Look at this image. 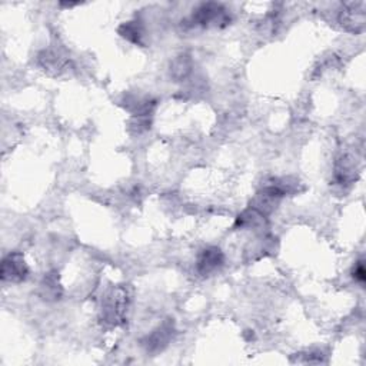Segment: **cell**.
I'll return each instance as SVG.
<instances>
[{
    "instance_id": "obj_1",
    "label": "cell",
    "mask_w": 366,
    "mask_h": 366,
    "mask_svg": "<svg viewBox=\"0 0 366 366\" xmlns=\"http://www.w3.org/2000/svg\"><path fill=\"white\" fill-rule=\"evenodd\" d=\"M129 301H130V295L127 288L115 286L109 289L102 299L101 319L111 326L120 325L126 318Z\"/></svg>"
},
{
    "instance_id": "obj_2",
    "label": "cell",
    "mask_w": 366,
    "mask_h": 366,
    "mask_svg": "<svg viewBox=\"0 0 366 366\" xmlns=\"http://www.w3.org/2000/svg\"><path fill=\"white\" fill-rule=\"evenodd\" d=\"M232 16L229 10L216 2H206L199 5L192 15V23L202 27H219L223 29L229 26Z\"/></svg>"
},
{
    "instance_id": "obj_3",
    "label": "cell",
    "mask_w": 366,
    "mask_h": 366,
    "mask_svg": "<svg viewBox=\"0 0 366 366\" xmlns=\"http://www.w3.org/2000/svg\"><path fill=\"white\" fill-rule=\"evenodd\" d=\"M175 335V323L172 319L163 321L142 341V346L148 353H159L169 346Z\"/></svg>"
},
{
    "instance_id": "obj_4",
    "label": "cell",
    "mask_w": 366,
    "mask_h": 366,
    "mask_svg": "<svg viewBox=\"0 0 366 366\" xmlns=\"http://www.w3.org/2000/svg\"><path fill=\"white\" fill-rule=\"evenodd\" d=\"M366 3L365 2H351L345 3L338 15L339 24L349 33L359 35L365 30L366 24Z\"/></svg>"
},
{
    "instance_id": "obj_5",
    "label": "cell",
    "mask_w": 366,
    "mask_h": 366,
    "mask_svg": "<svg viewBox=\"0 0 366 366\" xmlns=\"http://www.w3.org/2000/svg\"><path fill=\"white\" fill-rule=\"evenodd\" d=\"M29 276V266L22 253L13 252L3 258L2 269H0V278L3 282L20 283Z\"/></svg>"
},
{
    "instance_id": "obj_6",
    "label": "cell",
    "mask_w": 366,
    "mask_h": 366,
    "mask_svg": "<svg viewBox=\"0 0 366 366\" xmlns=\"http://www.w3.org/2000/svg\"><path fill=\"white\" fill-rule=\"evenodd\" d=\"M225 263L223 252L216 246H209L201 251L196 260V269L199 275L211 276L216 274Z\"/></svg>"
},
{
    "instance_id": "obj_7",
    "label": "cell",
    "mask_w": 366,
    "mask_h": 366,
    "mask_svg": "<svg viewBox=\"0 0 366 366\" xmlns=\"http://www.w3.org/2000/svg\"><path fill=\"white\" fill-rule=\"evenodd\" d=\"M122 105L127 112H130L135 118H146V116L152 115V112L155 111L156 101L150 96L127 93L123 97Z\"/></svg>"
},
{
    "instance_id": "obj_8",
    "label": "cell",
    "mask_w": 366,
    "mask_h": 366,
    "mask_svg": "<svg viewBox=\"0 0 366 366\" xmlns=\"http://www.w3.org/2000/svg\"><path fill=\"white\" fill-rule=\"evenodd\" d=\"M358 162L351 155H342L337 163L334 169V182L341 186H346L353 183L358 179Z\"/></svg>"
},
{
    "instance_id": "obj_9",
    "label": "cell",
    "mask_w": 366,
    "mask_h": 366,
    "mask_svg": "<svg viewBox=\"0 0 366 366\" xmlns=\"http://www.w3.org/2000/svg\"><path fill=\"white\" fill-rule=\"evenodd\" d=\"M38 63L45 72L50 75H62L63 72L69 69V64H71L68 57L62 56L59 52L53 49L41 52L38 56Z\"/></svg>"
},
{
    "instance_id": "obj_10",
    "label": "cell",
    "mask_w": 366,
    "mask_h": 366,
    "mask_svg": "<svg viewBox=\"0 0 366 366\" xmlns=\"http://www.w3.org/2000/svg\"><path fill=\"white\" fill-rule=\"evenodd\" d=\"M39 295L42 299L49 302L59 301L63 295V289L57 272H49L48 275H45L43 281L39 285Z\"/></svg>"
},
{
    "instance_id": "obj_11",
    "label": "cell",
    "mask_w": 366,
    "mask_h": 366,
    "mask_svg": "<svg viewBox=\"0 0 366 366\" xmlns=\"http://www.w3.org/2000/svg\"><path fill=\"white\" fill-rule=\"evenodd\" d=\"M193 69V60L190 55L188 53H181L178 55L169 66V75L175 82H182L189 78Z\"/></svg>"
},
{
    "instance_id": "obj_12",
    "label": "cell",
    "mask_w": 366,
    "mask_h": 366,
    "mask_svg": "<svg viewBox=\"0 0 366 366\" xmlns=\"http://www.w3.org/2000/svg\"><path fill=\"white\" fill-rule=\"evenodd\" d=\"M118 33L125 41H127L130 43H135V45H142V39L145 36L143 26L138 20H129V22L122 23L118 29Z\"/></svg>"
},
{
    "instance_id": "obj_13",
    "label": "cell",
    "mask_w": 366,
    "mask_h": 366,
    "mask_svg": "<svg viewBox=\"0 0 366 366\" xmlns=\"http://www.w3.org/2000/svg\"><path fill=\"white\" fill-rule=\"evenodd\" d=\"M266 223V216L262 215L260 212L252 209L251 206L244 211L235 223V227H241V229H258L262 227Z\"/></svg>"
},
{
    "instance_id": "obj_14",
    "label": "cell",
    "mask_w": 366,
    "mask_h": 366,
    "mask_svg": "<svg viewBox=\"0 0 366 366\" xmlns=\"http://www.w3.org/2000/svg\"><path fill=\"white\" fill-rule=\"evenodd\" d=\"M352 276H353V279H355L356 282H359L360 285L365 283V281H366V271H365V263H363V260H359V262L355 263L353 269H352Z\"/></svg>"
},
{
    "instance_id": "obj_15",
    "label": "cell",
    "mask_w": 366,
    "mask_h": 366,
    "mask_svg": "<svg viewBox=\"0 0 366 366\" xmlns=\"http://www.w3.org/2000/svg\"><path fill=\"white\" fill-rule=\"evenodd\" d=\"M132 126L135 127L136 132H143V130L150 129L149 116H146V118H135V122H132Z\"/></svg>"
},
{
    "instance_id": "obj_16",
    "label": "cell",
    "mask_w": 366,
    "mask_h": 366,
    "mask_svg": "<svg viewBox=\"0 0 366 366\" xmlns=\"http://www.w3.org/2000/svg\"><path fill=\"white\" fill-rule=\"evenodd\" d=\"M79 3H60V6H64V8H75L78 6Z\"/></svg>"
}]
</instances>
